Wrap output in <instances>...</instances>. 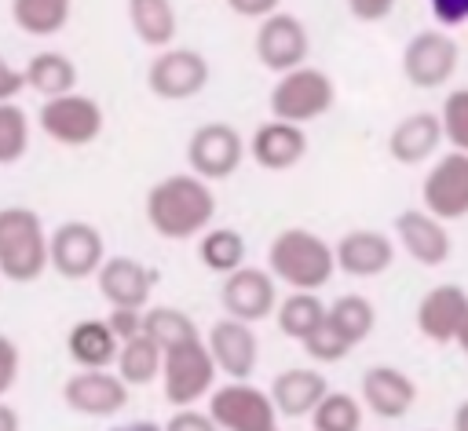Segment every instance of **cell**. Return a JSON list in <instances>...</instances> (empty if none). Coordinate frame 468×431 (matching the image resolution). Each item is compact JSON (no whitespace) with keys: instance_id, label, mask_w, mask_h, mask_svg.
<instances>
[{"instance_id":"obj_1","label":"cell","mask_w":468,"mask_h":431,"mask_svg":"<svg viewBox=\"0 0 468 431\" xmlns=\"http://www.w3.org/2000/svg\"><path fill=\"white\" fill-rule=\"evenodd\" d=\"M143 212H146V223L154 234H161L165 241H186L212 226L216 194H212L208 179H201L194 172H176V175L157 179L146 190Z\"/></svg>"},{"instance_id":"obj_2","label":"cell","mask_w":468,"mask_h":431,"mask_svg":"<svg viewBox=\"0 0 468 431\" xmlns=\"http://www.w3.org/2000/svg\"><path fill=\"white\" fill-rule=\"evenodd\" d=\"M267 270L292 292H318L336 270V248L303 226H285L267 245Z\"/></svg>"},{"instance_id":"obj_3","label":"cell","mask_w":468,"mask_h":431,"mask_svg":"<svg viewBox=\"0 0 468 431\" xmlns=\"http://www.w3.org/2000/svg\"><path fill=\"white\" fill-rule=\"evenodd\" d=\"M51 267L48 256V230L40 216L26 205L0 208V274L15 285L37 281Z\"/></svg>"},{"instance_id":"obj_4","label":"cell","mask_w":468,"mask_h":431,"mask_svg":"<svg viewBox=\"0 0 468 431\" xmlns=\"http://www.w3.org/2000/svg\"><path fill=\"white\" fill-rule=\"evenodd\" d=\"M336 102V84L325 69L318 66H296L289 73H278V84L267 95L271 117L278 121H292V124H311L318 117H325Z\"/></svg>"},{"instance_id":"obj_5","label":"cell","mask_w":468,"mask_h":431,"mask_svg":"<svg viewBox=\"0 0 468 431\" xmlns=\"http://www.w3.org/2000/svg\"><path fill=\"white\" fill-rule=\"evenodd\" d=\"M216 362L205 347V336L197 340H186V343H176L165 351V365H161V391H165V402L176 405V409H186L201 398L212 394L216 387Z\"/></svg>"},{"instance_id":"obj_6","label":"cell","mask_w":468,"mask_h":431,"mask_svg":"<svg viewBox=\"0 0 468 431\" xmlns=\"http://www.w3.org/2000/svg\"><path fill=\"white\" fill-rule=\"evenodd\" d=\"M37 124H40V131L51 142L69 146V150H80V146H91L102 135L106 113H102V106L91 95L66 91V95H55V99H40Z\"/></svg>"},{"instance_id":"obj_7","label":"cell","mask_w":468,"mask_h":431,"mask_svg":"<svg viewBox=\"0 0 468 431\" xmlns=\"http://www.w3.org/2000/svg\"><path fill=\"white\" fill-rule=\"evenodd\" d=\"M208 416L219 424V431H274L278 427V409H274L271 391L249 380H230V384L212 387Z\"/></svg>"},{"instance_id":"obj_8","label":"cell","mask_w":468,"mask_h":431,"mask_svg":"<svg viewBox=\"0 0 468 431\" xmlns=\"http://www.w3.org/2000/svg\"><path fill=\"white\" fill-rule=\"evenodd\" d=\"M48 256H51V270L58 278L84 281V278H95L99 267L106 263V241L95 223L66 219L48 234Z\"/></svg>"},{"instance_id":"obj_9","label":"cell","mask_w":468,"mask_h":431,"mask_svg":"<svg viewBox=\"0 0 468 431\" xmlns=\"http://www.w3.org/2000/svg\"><path fill=\"white\" fill-rule=\"evenodd\" d=\"M241 161H245V139L234 124L208 121V124L194 128L186 139V164L194 175H201L208 183L230 179L241 168Z\"/></svg>"},{"instance_id":"obj_10","label":"cell","mask_w":468,"mask_h":431,"mask_svg":"<svg viewBox=\"0 0 468 431\" xmlns=\"http://www.w3.org/2000/svg\"><path fill=\"white\" fill-rule=\"evenodd\" d=\"M461 66V47L446 29H420L402 47V77L413 88H446Z\"/></svg>"},{"instance_id":"obj_11","label":"cell","mask_w":468,"mask_h":431,"mask_svg":"<svg viewBox=\"0 0 468 431\" xmlns=\"http://www.w3.org/2000/svg\"><path fill=\"white\" fill-rule=\"evenodd\" d=\"M208 84V58L194 47H161L146 66V88L165 102L201 95Z\"/></svg>"},{"instance_id":"obj_12","label":"cell","mask_w":468,"mask_h":431,"mask_svg":"<svg viewBox=\"0 0 468 431\" xmlns=\"http://www.w3.org/2000/svg\"><path fill=\"white\" fill-rule=\"evenodd\" d=\"M311 55V37L307 26L289 15V11H274L267 18H260L256 26V58L263 69L271 73H289L296 66H303Z\"/></svg>"},{"instance_id":"obj_13","label":"cell","mask_w":468,"mask_h":431,"mask_svg":"<svg viewBox=\"0 0 468 431\" xmlns=\"http://www.w3.org/2000/svg\"><path fill=\"white\" fill-rule=\"evenodd\" d=\"M219 303L238 321H263L278 310V278L267 267H238L219 285Z\"/></svg>"},{"instance_id":"obj_14","label":"cell","mask_w":468,"mask_h":431,"mask_svg":"<svg viewBox=\"0 0 468 431\" xmlns=\"http://www.w3.org/2000/svg\"><path fill=\"white\" fill-rule=\"evenodd\" d=\"M420 201L431 216L446 223L468 216V153L464 150H450L428 168L420 183Z\"/></svg>"},{"instance_id":"obj_15","label":"cell","mask_w":468,"mask_h":431,"mask_svg":"<svg viewBox=\"0 0 468 431\" xmlns=\"http://www.w3.org/2000/svg\"><path fill=\"white\" fill-rule=\"evenodd\" d=\"M128 391L117 369H77L62 384V402L80 416H113L128 405Z\"/></svg>"},{"instance_id":"obj_16","label":"cell","mask_w":468,"mask_h":431,"mask_svg":"<svg viewBox=\"0 0 468 431\" xmlns=\"http://www.w3.org/2000/svg\"><path fill=\"white\" fill-rule=\"evenodd\" d=\"M205 347L216 362V369L230 380H249L256 373V362H260V340L252 332L249 321H238V318H219L208 325L205 332Z\"/></svg>"},{"instance_id":"obj_17","label":"cell","mask_w":468,"mask_h":431,"mask_svg":"<svg viewBox=\"0 0 468 431\" xmlns=\"http://www.w3.org/2000/svg\"><path fill=\"white\" fill-rule=\"evenodd\" d=\"M395 237L406 248V256L420 267H442L453 252V241L446 234V219L431 216L428 208H406L395 216Z\"/></svg>"},{"instance_id":"obj_18","label":"cell","mask_w":468,"mask_h":431,"mask_svg":"<svg viewBox=\"0 0 468 431\" xmlns=\"http://www.w3.org/2000/svg\"><path fill=\"white\" fill-rule=\"evenodd\" d=\"M362 405L380 420H402L417 402V384L395 365H369L358 380Z\"/></svg>"},{"instance_id":"obj_19","label":"cell","mask_w":468,"mask_h":431,"mask_svg":"<svg viewBox=\"0 0 468 431\" xmlns=\"http://www.w3.org/2000/svg\"><path fill=\"white\" fill-rule=\"evenodd\" d=\"M95 281H99V292H102V300L110 307H135V310H143L150 292H154L157 270L146 267L143 259H132V256H106V263L99 267Z\"/></svg>"},{"instance_id":"obj_20","label":"cell","mask_w":468,"mask_h":431,"mask_svg":"<svg viewBox=\"0 0 468 431\" xmlns=\"http://www.w3.org/2000/svg\"><path fill=\"white\" fill-rule=\"evenodd\" d=\"M249 157L267 172H289L307 157V131L292 121H263L249 139Z\"/></svg>"},{"instance_id":"obj_21","label":"cell","mask_w":468,"mask_h":431,"mask_svg":"<svg viewBox=\"0 0 468 431\" xmlns=\"http://www.w3.org/2000/svg\"><path fill=\"white\" fill-rule=\"evenodd\" d=\"M464 318H468V292L461 285H453V281H442V285L428 289L420 296V303H417V329L431 343L457 340Z\"/></svg>"},{"instance_id":"obj_22","label":"cell","mask_w":468,"mask_h":431,"mask_svg":"<svg viewBox=\"0 0 468 431\" xmlns=\"http://www.w3.org/2000/svg\"><path fill=\"white\" fill-rule=\"evenodd\" d=\"M395 263V241L384 230H347L336 241V270L351 278H380Z\"/></svg>"},{"instance_id":"obj_23","label":"cell","mask_w":468,"mask_h":431,"mask_svg":"<svg viewBox=\"0 0 468 431\" xmlns=\"http://www.w3.org/2000/svg\"><path fill=\"white\" fill-rule=\"evenodd\" d=\"M446 142L442 135V121L439 113H410L402 117L391 135H388V153L399 164H424L428 157L439 153V146Z\"/></svg>"},{"instance_id":"obj_24","label":"cell","mask_w":468,"mask_h":431,"mask_svg":"<svg viewBox=\"0 0 468 431\" xmlns=\"http://www.w3.org/2000/svg\"><path fill=\"white\" fill-rule=\"evenodd\" d=\"M267 391H271V398H274L278 416L296 420V416H311V413H314V405L325 398L329 384H325V376H322L318 369L292 365V369L278 373Z\"/></svg>"},{"instance_id":"obj_25","label":"cell","mask_w":468,"mask_h":431,"mask_svg":"<svg viewBox=\"0 0 468 431\" xmlns=\"http://www.w3.org/2000/svg\"><path fill=\"white\" fill-rule=\"evenodd\" d=\"M121 340L113 336L106 318H80L66 332V354L77 369H113Z\"/></svg>"},{"instance_id":"obj_26","label":"cell","mask_w":468,"mask_h":431,"mask_svg":"<svg viewBox=\"0 0 468 431\" xmlns=\"http://www.w3.org/2000/svg\"><path fill=\"white\" fill-rule=\"evenodd\" d=\"M22 77H26V88H29V91H37L40 99H55V95L77 91V77H80V73H77L73 58L62 55V51H37V55L26 62Z\"/></svg>"},{"instance_id":"obj_27","label":"cell","mask_w":468,"mask_h":431,"mask_svg":"<svg viewBox=\"0 0 468 431\" xmlns=\"http://www.w3.org/2000/svg\"><path fill=\"white\" fill-rule=\"evenodd\" d=\"M128 22L146 47H172L179 18L172 0H128Z\"/></svg>"},{"instance_id":"obj_28","label":"cell","mask_w":468,"mask_h":431,"mask_svg":"<svg viewBox=\"0 0 468 431\" xmlns=\"http://www.w3.org/2000/svg\"><path fill=\"white\" fill-rule=\"evenodd\" d=\"M161 365H165V351H161L146 332L124 340L121 351H117V362H113V369L121 373V380H124L128 387H146V384H154V380L161 376Z\"/></svg>"},{"instance_id":"obj_29","label":"cell","mask_w":468,"mask_h":431,"mask_svg":"<svg viewBox=\"0 0 468 431\" xmlns=\"http://www.w3.org/2000/svg\"><path fill=\"white\" fill-rule=\"evenodd\" d=\"M73 0H11V22L26 37H55L66 29Z\"/></svg>"},{"instance_id":"obj_30","label":"cell","mask_w":468,"mask_h":431,"mask_svg":"<svg viewBox=\"0 0 468 431\" xmlns=\"http://www.w3.org/2000/svg\"><path fill=\"white\" fill-rule=\"evenodd\" d=\"M278 329L282 336L289 340H307L325 318H329V303H322L318 292H289L282 303H278Z\"/></svg>"},{"instance_id":"obj_31","label":"cell","mask_w":468,"mask_h":431,"mask_svg":"<svg viewBox=\"0 0 468 431\" xmlns=\"http://www.w3.org/2000/svg\"><path fill=\"white\" fill-rule=\"evenodd\" d=\"M197 259L205 263V270L227 278L245 267V237L234 226H208L197 241Z\"/></svg>"},{"instance_id":"obj_32","label":"cell","mask_w":468,"mask_h":431,"mask_svg":"<svg viewBox=\"0 0 468 431\" xmlns=\"http://www.w3.org/2000/svg\"><path fill=\"white\" fill-rule=\"evenodd\" d=\"M329 321H333V329L355 347V343H362V340L373 332V325H377V307H373L366 296L347 292V296H336V300L329 303Z\"/></svg>"},{"instance_id":"obj_33","label":"cell","mask_w":468,"mask_h":431,"mask_svg":"<svg viewBox=\"0 0 468 431\" xmlns=\"http://www.w3.org/2000/svg\"><path fill=\"white\" fill-rule=\"evenodd\" d=\"M143 332H146L161 351L201 336L197 325H194V318H190L186 310H179V307H150V310H143Z\"/></svg>"},{"instance_id":"obj_34","label":"cell","mask_w":468,"mask_h":431,"mask_svg":"<svg viewBox=\"0 0 468 431\" xmlns=\"http://www.w3.org/2000/svg\"><path fill=\"white\" fill-rule=\"evenodd\" d=\"M362 413H366L362 398L347 391H325V398L311 413V427L314 431H362Z\"/></svg>"},{"instance_id":"obj_35","label":"cell","mask_w":468,"mask_h":431,"mask_svg":"<svg viewBox=\"0 0 468 431\" xmlns=\"http://www.w3.org/2000/svg\"><path fill=\"white\" fill-rule=\"evenodd\" d=\"M29 150V117L18 102H0V164L22 161Z\"/></svg>"},{"instance_id":"obj_36","label":"cell","mask_w":468,"mask_h":431,"mask_svg":"<svg viewBox=\"0 0 468 431\" xmlns=\"http://www.w3.org/2000/svg\"><path fill=\"white\" fill-rule=\"evenodd\" d=\"M439 121H442L446 142H450L453 150H464V153H468V88L446 91L442 110H439Z\"/></svg>"},{"instance_id":"obj_37","label":"cell","mask_w":468,"mask_h":431,"mask_svg":"<svg viewBox=\"0 0 468 431\" xmlns=\"http://www.w3.org/2000/svg\"><path fill=\"white\" fill-rule=\"evenodd\" d=\"M303 343V351L314 358V362H322V365H333V362H344L347 354H351V343L333 329V321L325 318L307 340H300Z\"/></svg>"},{"instance_id":"obj_38","label":"cell","mask_w":468,"mask_h":431,"mask_svg":"<svg viewBox=\"0 0 468 431\" xmlns=\"http://www.w3.org/2000/svg\"><path fill=\"white\" fill-rule=\"evenodd\" d=\"M18 369H22L18 343L0 332V398H7V391L18 384Z\"/></svg>"},{"instance_id":"obj_39","label":"cell","mask_w":468,"mask_h":431,"mask_svg":"<svg viewBox=\"0 0 468 431\" xmlns=\"http://www.w3.org/2000/svg\"><path fill=\"white\" fill-rule=\"evenodd\" d=\"M165 431H219V424L208 416V409H176L168 420H165Z\"/></svg>"},{"instance_id":"obj_40","label":"cell","mask_w":468,"mask_h":431,"mask_svg":"<svg viewBox=\"0 0 468 431\" xmlns=\"http://www.w3.org/2000/svg\"><path fill=\"white\" fill-rule=\"evenodd\" d=\"M106 321H110V329H113V336L121 343L143 332V310H135V307H110Z\"/></svg>"},{"instance_id":"obj_41","label":"cell","mask_w":468,"mask_h":431,"mask_svg":"<svg viewBox=\"0 0 468 431\" xmlns=\"http://www.w3.org/2000/svg\"><path fill=\"white\" fill-rule=\"evenodd\" d=\"M428 7L442 29L468 26V0H428Z\"/></svg>"},{"instance_id":"obj_42","label":"cell","mask_w":468,"mask_h":431,"mask_svg":"<svg viewBox=\"0 0 468 431\" xmlns=\"http://www.w3.org/2000/svg\"><path fill=\"white\" fill-rule=\"evenodd\" d=\"M399 0H347V11L358 18V22H384L391 11H395Z\"/></svg>"},{"instance_id":"obj_43","label":"cell","mask_w":468,"mask_h":431,"mask_svg":"<svg viewBox=\"0 0 468 431\" xmlns=\"http://www.w3.org/2000/svg\"><path fill=\"white\" fill-rule=\"evenodd\" d=\"M18 91H26V77H22V69H15V66L0 55V102H15Z\"/></svg>"},{"instance_id":"obj_44","label":"cell","mask_w":468,"mask_h":431,"mask_svg":"<svg viewBox=\"0 0 468 431\" xmlns=\"http://www.w3.org/2000/svg\"><path fill=\"white\" fill-rule=\"evenodd\" d=\"M282 0H227V7L234 11V15H241V18H267V15H274V11H282L278 7Z\"/></svg>"},{"instance_id":"obj_45","label":"cell","mask_w":468,"mask_h":431,"mask_svg":"<svg viewBox=\"0 0 468 431\" xmlns=\"http://www.w3.org/2000/svg\"><path fill=\"white\" fill-rule=\"evenodd\" d=\"M0 431H22V420H18L15 405H7L4 398H0Z\"/></svg>"},{"instance_id":"obj_46","label":"cell","mask_w":468,"mask_h":431,"mask_svg":"<svg viewBox=\"0 0 468 431\" xmlns=\"http://www.w3.org/2000/svg\"><path fill=\"white\" fill-rule=\"evenodd\" d=\"M110 431H165V427H161V424H154V420H128V424L110 427Z\"/></svg>"},{"instance_id":"obj_47","label":"cell","mask_w":468,"mask_h":431,"mask_svg":"<svg viewBox=\"0 0 468 431\" xmlns=\"http://www.w3.org/2000/svg\"><path fill=\"white\" fill-rule=\"evenodd\" d=\"M453 431H468V398L453 409Z\"/></svg>"},{"instance_id":"obj_48","label":"cell","mask_w":468,"mask_h":431,"mask_svg":"<svg viewBox=\"0 0 468 431\" xmlns=\"http://www.w3.org/2000/svg\"><path fill=\"white\" fill-rule=\"evenodd\" d=\"M457 347L468 354V318H464V325H461V332H457Z\"/></svg>"},{"instance_id":"obj_49","label":"cell","mask_w":468,"mask_h":431,"mask_svg":"<svg viewBox=\"0 0 468 431\" xmlns=\"http://www.w3.org/2000/svg\"><path fill=\"white\" fill-rule=\"evenodd\" d=\"M274 431H278V427H274Z\"/></svg>"}]
</instances>
